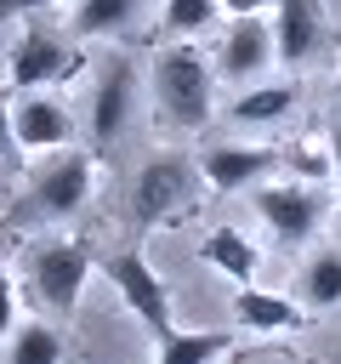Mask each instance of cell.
Returning a JSON list of instances; mask_svg holds the SVG:
<instances>
[{
  "label": "cell",
  "instance_id": "1",
  "mask_svg": "<svg viewBox=\"0 0 341 364\" xmlns=\"http://www.w3.org/2000/svg\"><path fill=\"white\" fill-rule=\"evenodd\" d=\"M153 102L170 131H199L216 114V74L193 46H165L153 57Z\"/></svg>",
  "mask_w": 341,
  "mask_h": 364
},
{
  "label": "cell",
  "instance_id": "2",
  "mask_svg": "<svg viewBox=\"0 0 341 364\" xmlns=\"http://www.w3.org/2000/svg\"><path fill=\"white\" fill-rule=\"evenodd\" d=\"M199 199H205V171L188 154H153V159H142V171L131 182V222H136V233H148V228L188 216Z\"/></svg>",
  "mask_w": 341,
  "mask_h": 364
},
{
  "label": "cell",
  "instance_id": "3",
  "mask_svg": "<svg viewBox=\"0 0 341 364\" xmlns=\"http://www.w3.org/2000/svg\"><path fill=\"white\" fill-rule=\"evenodd\" d=\"M91 176H97V165H91L85 148L45 154V159L34 165L28 193L17 199L11 216H17V222H68V216L85 210V199H91Z\"/></svg>",
  "mask_w": 341,
  "mask_h": 364
},
{
  "label": "cell",
  "instance_id": "4",
  "mask_svg": "<svg viewBox=\"0 0 341 364\" xmlns=\"http://www.w3.org/2000/svg\"><path fill=\"white\" fill-rule=\"evenodd\" d=\"M28 279H34V296L45 301L51 318H68L80 307V290L91 279V245L85 239H45L28 250Z\"/></svg>",
  "mask_w": 341,
  "mask_h": 364
},
{
  "label": "cell",
  "instance_id": "5",
  "mask_svg": "<svg viewBox=\"0 0 341 364\" xmlns=\"http://www.w3.org/2000/svg\"><path fill=\"white\" fill-rule=\"evenodd\" d=\"M102 279L119 290V301L131 307V318H142V330L153 336V341H165L176 324H170V290L159 284V273L148 267V256L131 245V250H114L108 262H102Z\"/></svg>",
  "mask_w": 341,
  "mask_h": 364
},
{
  "label": "cell",
  "instance_id": "6",
  "mask_svg": "<svg viewBox=\"0 0 341 364\" xmlns=\"http://www.w3.org/2000/svg\"><path fill=\"white\" fill-rule=\"evenodd\" d=\"M250 199H256V210H261V222L273 228L278 245H307L324 222V193L313 182H267Z\"/></svg>",
  "mask_w": 341,
  "mask_h": 364
},
{
  "label": "cell",
  "instance_id": "7",
  "mask_svg": "<svg viewBox=\"0 0 341 364\" xmlns=\"http://www.w3.org/2000/svg\"><path fill=\"white\" fill-rule=\"evenodd\" d=\"M74 68H80V57H74L57 34H45V28H23V34H17V46L6 51V74H11V85H17V91L57 85V80H68Z\"/></svg>",
  "mask_w": 341,
  "mask_h": 364
},
{
  "label": "cell",
  "instance_id": "8",
  "mask_svg": "<svg viewBox=\"0 0 341 364\" xmlns=\"http://www.w3.org/2000/svg\"><path fill=\"white\" fill-rule=\"evenodd\" d=\"M267 63H278V46H273V23L267 17H233L227 34H222V80L233 85H250Z\"/></svg>",
  "mask_w": 341,
  "mask_h": 364
},
{
  "label": "cell",
  "instance_id": "9",
  "mask_svg": "<svg viewBox=\"0 0 341 364\" xmlns=\"http://www.w3.org/2000/svg\"><path fill=\"white\" fill-rule=\"evenodd\" d=\"M330 23H324V6L318 0H278L273 6V46H278V63L284 68H301L318 57Z\"/></svg>",
  "mask_w": 341,
  "mask_h": 364
},
{
  "label": "cell",
  "instance_id": "10",
  "mask_svg": "<svg viewBox=\"0 0 341 364\" xmlns=\"http://www.w3.org/2000/svg\"><path fill=\"white\" fill-rule=\"evenodd\" d=\"M11 131H17V154H63L74 148V119L57 97H23L11 108Z\"/></svg>",
  "mask_w": 341,
  "mask_h": 364
},
{
  "label": "cell",
  "instance_id": "11",
  "mask_svg": "<svg viewBox=\"0 0 341 364\" xmlns=\"http://www.w3.org/2000/svg\"><path fill=\"white\" fill-rule=\"evenodd\" d=\"M278 165H284L278 148H239V142H222V148H210L199 159V171H205V182L216 193H244L250 182H267Z\"/></svg>",
  "mask_w": 341,
  "mask_h": 364
},
{
  "label": "cell",
  "instance_id": "12",
  "mask_svg": "<svg viewBox=\"0 0 341 364\" xmlns=\"http://www.w3.org/2000/svg\"><path fill=\"white\" fill-rule=\"evenodd\" d=\"M131 91H136V74L125 57H108L97 68V85H91V136L97 142H114L131 119Z\"/></svg>",
  "mask_w": 341,
  "mask_h": 364
},
{
  "label": "cell",
  "instance_id": "13",
  "mask_svg": "<svg viewBox=\"0 0 341 364\" xmlns=\"http://www.w3.org/2000/svg\"><path fill=\"white\" fill-rule=\"evenodd\" d=\"M199 256H205L216 273H227L239 290H244V284H256V273H261V250H256L239 228H210V233H205V245H199Z\"/></svg>",
  "mask_w": 341,
  "mask_h": 364
},
{
  "label": "cell",
  "instance_id": "14",
  "mask_svg": "<svg viewBox=\"0 0 341 364\" xmlns=\"http://www.w3.org/2000/svg\"><path fill=\"white\" fill-rule=\"evenodd\" d=\"M233 318L244 324V330H296V324H307L301 318V307L290 301V296H278V290H261V284H244L239 296H233Z\"/></svg>",
  "mask_w": 341,
  "mask_h": 364
},
{
  "label": "cell",
  "instance_id": "15",
  "mask_svg": "<svg viewBox=\"0 0 341 364\" xmlns=\"http://www.w3.org/2000/svg\"><path fill=\"white\" fill-rule=\"evenodd\" d=\"M233 353L227 330H170L165 341H153V364H216Z\"/></svg>",
  "mask_w": 341,
  "mask_h": 364
},
{
  "label": "cell",
  "instance_id": "16",
  "mask_svg": "<svg viewBox=\"0 0 341 364\" xmlns=\"http://www.w3.org/2000/svg\"><path fill=\"white\" fill-rule=\"evenodd\" d=\"M301 301H307L313 313L341 307V250H335V245L307 256V267H301Z\"/></svg>",
  "mask_w": 341,
  "mask_h": 364
},
{
  "label": "cell",
  "instance_id": "17",
  "mask_svg": "<svg viewBox=\"0 0 341 364\" xmlns=\"http://www.w3.org/2000/svg\"><path fill=\"white\" fill-rule=\"evenodd\" d=\"M136 6H142V0H80V6H74V34H85V40L125 34V28L136 23Z\"/></svg>",
  "mask_w": 341,
  "mask_h": 364
},
{
  "label": "cell",
  "instance_id": "18",
  "mask_svg": "<svg viewBox=\"0 0 341 364\" xmlns=\"http://www.w3.org/2000/svg\"><path fill=\"white\" fill-rule=\"evenodd\" d=\"M296 108V85H250V91H239L233 97V119L239 125H273V119H284Z\"/></svg>",
  "mask_w": 341,
  "mask_h": 364
},
{
  "label": "cell",
  "instance_id": "19",
  "mask_svg": "<svg viewBox=\"0 0 341 364\" xmlns=\"http://www.w3.org/2000/svg\"><path fill=\"white\" fill-rule=\"evenodd\" d=\"M6 364H63V336L51 324H17Z\"/></svg>",
  "mask_w": 341,
  "mask_h": 364
},
{
  "label": "cell",
  "instance_id": "20",
  "mask_svg": "<svg viewBox=\"0 0 341 364\" xmlns=\"http://www.w3.org/2000/svg\"><path fill=\"white\" fill-rule=\"evenodd\" d=\"M216 0H170L165 6V34H205L216 23Z\"/></svg>",
  "mask_w": 341,
  "mask_h": 364
},
{
  "label": "cell",
  "instance_id": "21",
  "mask_svg": "<svg viewBox=\"0 0 341 364\" xmlns=\"http://www.w3.org/2000/svg\"><path fill=\"white\" fill-rule=\"evenodd\" d=\"M284 165L290 171H301V182H330L335 171H330V142L318 136V142H301V148H284Z\"/></svg>",
  "mask_w": 341,
  "mask_h": 364
},
{
  "label": "cell",
  "instance_id": "22",
  "mask_svg": "<svg viewBox=\"0 0 341 364\" xmlns=\"http://www.w3.org/2000/svg\"><path fill=\"white\" fill-rule=\"evenodd\" d=\"M11 159H17V131H11V102L0 91V176L11 171Z\"/></svg>",
  "mask_w": 341,
  "mask_h": 364
},
{
  "label": "cell",
  "instance_id": "23",
  "mask_svg": "<svg viewBox=\"0 0 341 364\" xmlns=\"http://www.w3.org/2000/svg\"><path fill=\"white\" fill-rule=\"evenodd\" d=\"M17 330V290H11V273H0V336Z\"/></svg>",
  "mask_w": 341,
  "mask_h": 364
},
{
  "label": "cell",
  "instance_id": "24",
  "mask_svg": "<svg viewBox=\"0 0 341 364\" xmlns=\"http://www.w3.org/2000/svg\"><path fill=\"white\" fill-rule=\"evenodd\" d=\"M222 11H233V17H261L267 6H278V0H216Z\"/></svg>",
  "mask_w": 341,
  "mask_h": 364
},
{
  "label": "cell",
  "instance_id": "25",
  "mask_svg": "<svg viewBox=\"0 0 341 364\" xmlns=\"http://www.w3.org/2000/svg\"><path fill=\"white\" fill-rule=\"evenodd\" d=\"M324 142H330V171H335L330 182L341 188V125H330V131H324Z\"/></svg>",
  "mask_w": 341,
  "mask_h": 364
},
{
  "label": "cell",
  "instance_id": "26",
  "mask_svg": "<svg viewBox=\"0 0 341 364\" xmlns=\"http://www.w3.org/2000/svg\"><path fill=\"white\" fill-rule=\"evenodd\" d=\"M40 6H51V0H0V23L17 17V11H40Z\"/></svg>",
  "mask_w": 341,
  "mask_h": 364
},
{
  "label": "cell",
  "instance_id": "27",
  "mask_svg": "<svg viewBox=\"0 0 341 364\" xmlns=\"http://www.w3.org/2000/svg\"><path fill=\"white\" fill-rule=\"evenodd\" d=\"M261 364H296V358H261Z\"/></svg>",
  "mask_w": 341,
  "mask_h": 364
},
{
  "label": "cell",
  "instance_id": "28",
  "mask_svg": "<svg viewBox=\"0 0 341 364\" xmlns=\"http://www.w3.org/2000/svg\"><path fill=\"white\" fill-rule=\"evenodd\" d=\"M0 262H6V233H0Z\"/></svg>",
  "mask_w": 341,
  "mask_h": 364
},
{
  "label": "cell",
  "instance_id": "29",
  "mask_svg": "<svg viewBox=\"0 0 341 364\" xmlns=\"http://www.w3.org/2000/svg\"><path fill=\"white\" fill-rule=\"evenodd\" d=\"M335 91H341V80H335Z\"/></svg>",
  "mask_w": 341,
  "mask_h": 364
}]
</instances>
